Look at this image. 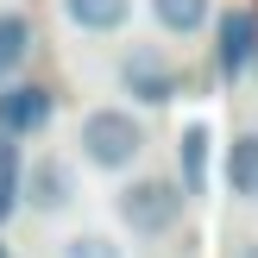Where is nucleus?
<instances>
[{
    "mask_svg": "<svg viewBox=\"0 0 258 258\" xmlns=\"http://www.w3.org/2000/svg\"><path fill=\"white\" fill-rule=\"evenodd\" d=\"M76 145H82V158L95 164V170L120 176V170H133V164L145 158V120H139L133 107H88L82 120H76Z\"/></svg>",
    "mask_w": 258,
    "mask_h": 258,
    "instance_id": "nucleus-1",
    "label": "nucleus"
},
{
    "mask_svg": "<svg viewBox=\"0 0 258 258\" xmlns=\"http://www.w3.org/2000/svg\"><path fill=\"white\" fill-rule=\"evenodd\" d=\"M183 183L176 176H133V183H120V196H113V214H120V227L133 239H164L183 227Z\"/></svg>",
    "mask_w": 258,
    "mask_h": 258,
    "instance_id": "nucleus-2",
    "label": "nucleus"
},
{
    "mask_svg": "<svg viewBox=\"0 0 258 258\" xmlns=\"http://www.w3.org/2000/svg\"><path fill=\"white\" fill-rule=\"evenodd\" d=\"M113 82H120V95H133L139 107H170V101L183 95V70H176L158 44H133L113 63Z\"/></svg>",
    "mask_w": 258,
    "mask_h": 258,
    "instance_id": "nucleus-3",
    "label": "nucleus"
},
{
    "mask_svg": "<svg viewBox=\"0 0 258 258\" xmlns=\"http://www.w3.org/2000/svg\"><path fill=\"white\" fill-rule=\"evenodd\" d=\"M214 70H221V82H246L258 70V7L214 13Z\"/></svg>",
    "mask_w": 258,
    "mask_h": 258,
    "instance_id": "nucleus-4",
    "label": "nucleus"
},
{
    "mask_svg": "<svg viewBox=\"0 0 258 258\" xmlns=\"http://www.w3.org/2000/svg\"><path fill=\"white\" fill-rule=\"evenodd\" d=\"M57 120V95L44 82H0V133L7 139H38L44 126Z\"/></svg>",
    "mask_w": 258,
    "mask_h": 258,
    "instance_id": "nucleus-5",
    "label": "nucleus"
},
{
    "mask_svg": "<svg viewBox=\"0 0 258 258\" xmlns=\"http://www.w3.org/2000/svg\"><path fill=\"white\" fill-rule=\"evenodd\" d=\"M25 208H32V214H63V208H76V164L57 158V151L32 158V164H25Z\"/></svg>",
    "mask_w": 258,
    "mask_h": 258,
    "instance_id": "nucleus-6",
    "label": "nucleus"
},
{
    "mask_svg": "<svg viewBox=\"0 0 258 258\" xmlns=\"http://www.w3.org/2000/svg\"><path fill=\"white\" fill-rule=\"evenodd\" d=\"M176 183H183V196H208L214 183V126L208 120H189L183 133H176Z\"/></svg>",
    "mask_w": 258,
    "mask_h": 258,
    "instance_id": "nucleus-7",
    "label": "nucleus"
},
{
    "mask_svg": "<svg viewBox=\"0 0 258 258\" xmlns=\"http://www.w3.org/2000/svg\"><path fill=\"white\" fill-rule=\"evenodd\" d=\"M221 183L233 202H258V126L233 133V145H221Z\"/></svg>",
    "mask_w": 258,
    "mask_h": 258,
    "instance_id": "nucleus-8",
    "label": "nucleus"
},
{
    "mask_svg": "<svg viewBox=\"0 0 258 258\" xmlns=\"http://www.w3.org/2000/svg\"><path fill=\"white\" fill-rule=\"evenodd\" d=\"M63 19L76 32H88V38H113L133 19V0H63Z\"/></svg>",
    "mask_w": 258,
    "mask_h": 258,
    "instance_id": "nucleus-9",
    "label": "nucleus"
},
{
    "mask_svg": "<svg viewBox=\"0 0 258 258\" xmlns=\"http://www.w3.org/2000/svg\"><path fill=\"white\" fill-rule=\"evenodd\" d=\"M19 208H25V151H19V139L0 133V227Z\"/></svg>",
    "mask_w": 258,
    "mask_h": 258,
    "instance_id": "nucleus-10",
    "label": "nucleus"
},
{
    "mask_svg": "<svg viewBox=\"0 0 258 258\" xmlns=\"http://www.w3.org/2000/svg\"><path fill=\"white\" fill-rule=\"evenodd\" d=\"M151 19L170 38H196L202 25H214V0H151Z\"/></svg>",
    "mask_w": 258,
    "mask_h": 258,
    "instance_id": "nucleus-11",
    "label": "nucleus"
},
{
    "mask_svg": "<svg viewBox=\"0 0 258 258\" xmlns=\"http://www.w3.org/2000/svg\"><path fill=\"white\" fill-rule=\"evenodd\" d=\"M32 57V19L0 13V82H19V63Z\"/></svg>",
    "mask_w": 258,
    "mask_h": 258,
    "instance_id": "nucleus-12",
    "label": "nucleus"
},
{
    "mask_svg": "<svg viewBox=\"0 0 258 258\" xmlns=\"http://www.w3.org/2000/svg\"><path fill=\"white\" fill-rule=\"evenodd\" d=\"M57 258H126V246L113 233H95V227H82V233H70L57 246Z\"/></svg>",
    "mask_w": 258,
    "mask_h": 258,
    "instance_id": "nucleus-13",
    "label": "nucleus"
},
{
    "mask_svg": "<svg viewBox=\"0 0 258 258\" xmlns=\"http://www.w3.org/2000/svg\"><path fill=\"white\" fill-rule=\"evenodd\" d=\"M239 258H258V239H246V246H239Z\"/></svg>",
    "mask_w": 258,
    "mask_h": 258,
    "instance_id": "nucleus-14",
    "label": "nucleus"
},
{
    "mask_svg": "<svg viewBox=\"0 0 258 258\" xmlns=\"http://www.w3.org/2000/svg\"><path fill=\"white\" fill-rule=\"evenodd\" d=\"M0 258H7V246H0Z\"/></svg>",
    "mask_w": 258,
    "mask_h": 258,
    "instance_id": "nucleus-15",
    "label": "nucleus"
}]
</instances>
